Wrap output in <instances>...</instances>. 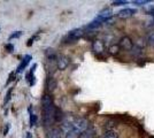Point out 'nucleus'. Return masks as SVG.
Segmentation results:
<instances>
[{"mask_svg": "<svg viewBox=\"0 0 154 138\" xmlns=\"http://www.w3.org/2000/svg\"><path fill=\"white\" fill-rule=\"evenodd\" d=\"M42 105H43V121L46 127H50L55 121V114L57 108L53 104V100L50 94H44L42 98Z\"/></svg>", "mask_w": 154, "mask_h": 138, "instance_id": "1", "label": "nucleus"}, {"mask_svg": "<svg viewBox=\"0 0 154 138\" xmlns=\"http://www.w3.org/2000/svg\"><path fill=\"white\" fill-rule=\"evenodd\" d=\"M72 125H74V130L75 131H77L78 133H82V132L89 129V121L86 118H78L72 122Z\"/></svg>", "mask_w": 154, "mask_h": 138, "instance_id": "2", "label": "nucleus"}, {"mask_svg": "<svg viewBox=\"0 0 154 138\" xmlns=\"http://www.w3.org/2000/svg\"><path fill=\"white\" fill-rule=\"evenodd\" d=\"M83 35L84 32L82 29H74L64 37L63 41L64 43H74V41H77L78 39H81L83 37Z\"/></svg>", "mask_w": 154, "mask_h": 138, "instance_id": "3", "label": "nucleus"}, {"mask_svg": "<svg viewBox=\"0 0 154 138\" xmlns=\"http://www.w3.org/2000/svg\"><path fill=\"white\" fill-rule=\"evenodd\" d=\"M119 46H120L121 48H123L124 51H131V50L134 48V41L130 39L128 36H125V37H122V38H121Z\"/></svg>", "mask_w": 154, "mask_h": 138, "instance_id": "4", "label": "nucleus"}, {"mask_svg": "<svg viewBox=\"0 0 154 138\" xmlns=\"http://www.w3.org/2000/svg\"><path fill=\"white\" fill-rule=\"evenodd\" d=\"M135 14H136V9H132V8H123V9H121L117 13V16L120 19H129V17L134 16Z\"/></svg>", "mask_w": 154, "mask_h": 138, "instance_id": "5", "label": "nucleus"}, {"mask_svg": "<svg viewBox=\"0 0 154 138\" xmlns=\"http://www.w3.org/2000/svg\"><path fill=\"white\" fill-rule=\"evenodd\" d=\"M112 15H113V12H112L110 9H105V11H103L100 14H98L96 20L100 21L101 23H105V22H107V21L112 17Z\"/></svg>", "mask_w": 154, "mask_h": 138, "instance_id": "6", "label": "nucleus"}, {"mask_svg": "<svg viewBox=\"0 0 154 138\" xmlns=\"http://www.w3.org/2000/svg\"><path fill=\"white\" fill-rule=\"evenodd\" d=\"M69 58H67L66 55H59L58 57V69L64 70L67 67L69 66Z\"/></svg>", "mask_w": 154, "mask_h": 138, "instance_id": "7", "label": "nucleus"}, {"mask_svg": "<svg viewBox=\"0 0 154 138\" xmlns=\"http://www.w3.org/2000/svg\"><path fill=\"white\" fill-rule=\"evenodd\" d=\"M31 59H32L31 55H29V54H28V55H26V57H24V58L22 59V62H21V63L19 65V67H17V70H16V72H23V70H24V69L26 68V66H28V65L30 63Z\"/></svg>", "mask_w": 154, "mask_h": 138, "instance_id": "8", "label": "nucleus"}, {"mask_svg": "<svg viewBox=\"0 0 154 138\" xmlns=\"http://www.w3.org/2000/svg\"><path fill=\"white\" fill-rule=\"evenodd\" d=\"M92 48H93L94 52L101 53L103 51V48H105V45H103V43L101 40H94L93 44H92Z\"/></svg>", "mask_w": 154, "mask_h": 138, "instance_id": "9", "label": "nucleus"}, {"mask_svg": "<svg viewBox=\"0 0 154 138\" xmlns=\"http://www.w3.org/2000/svg\"><path fill=\"white\" fill-rule=\"evenodd\" d=\"M96 136H97L96 130L92 129V128H89L88 130H85L84 132L81 133L79 138H96Z\"/></svg>", "mask_w": 154, "mask_h": 138, "instance_id": "10", "label": "nucleus"}, {"mask_svg": "<svg viewBox=\"0 0 154 138\" xmlns=\"http://www.w3.org/2000/svg\"><path fill=\"white\" fill-rule=\"evenodd\" d=\"M46 87L50 92L54 91L55 87H57V81L53 78V77H48L47 81H46Z\"/></svg>", "mask_w": 154, "mask_h": 138, "instance_id": "11", "label": "nucleus"}, {"mask_svg": "<svg viewBox=\"0 0 154 138\" xmlns=\"http://www.w3.org/2000/svg\"><path fill=\"white\" fill-rule=\"evenodd\" d=\"M61 129H58V128H53L48 131V135H47V138H61Z\"/></svg>", "mask_w": 154, "mask_h": 138, "instance_id": "12", "label": "nucleus"}, {"mask_svg": "<svg viewBox=\"0 0 154 138\" xmlns=\"http://www.w3.org/2000/svg\"><path fill=\"white\" fill-rule=\"evenodd\" d=\"M61 130L64 131L66 133L67 132L74 130V125H72V122H68V121H64L63 123L61 124Z\"/></svg>", "mask_w": 154, "mask_h": 138, "instance_id": "13", "label": "nucleus"}, {"mask_svg": "<svg viewBox=\"0 0 154 138\" xmlns=\"http://www.w3.org/2000/svg\"><path fill=\"white\" fill-rule=\"evenodd\" d=\"M36 68H37V65L35 63L33 66H32L31 70H30V74H29V83H30V85H33L35 84V72H36Z\"/></svg>", "mask_w": 154, "mask_h": 138, "instance_id": "14", "label": "nucleus"}, {"mask_svg": "<svg viewBox=\"0 0 154 138\" xmlns=\"http://www.w3.org/2000/svg\"><path fill=\"white\" fill-rule=\"evenodd\" d=\"M103 26V23H101L100 21H98V20H96V19H94V20L92 21L91 23H89V24H88V26H86V28H88V29H97V28H99V26Z\"/></svg>", "mask_w": 154, "mask_h": 138, "instance_id": "15", "label": "nucleus"}, {"mask_svg": "<svg viewBox=\"0 0 154 138\" xmlns=\"http://www.w3.org/2000/svg\"><path fill=\"white\" fill-rule=\"evenodd\" d=\"M103 138H119V135L113 130H108L103 133Z\"/></svg>", "mask_w": 154, "mask_h": 138, "instance_id": "16", "label": "nucleus"}, {"mask_svg": "<svg viewBox=\"0 0 154 138\" xmlns=\"http://www.w3.org/2000/svg\"><path fill=\"white\" fill-rule=\"evenodd\" d=\"M79 136H81V133H78L75 130H71L66 133V138H79Z\"/></svg>", "mask_w": 154, "mask_h": 138, "instance_id": "17", "label": "nucleus"}, {"mask_svg": "<svg viewBox=\"0 0 154 138\" xmlns=\"http://www.w3.org/2000/svg\"><path fill=\"white\" fill-rule=\"evenodd\" d=\"M46 57H47V59L48 60H55V58H57V55H55V53H54V51L52 50V48H50V50H47L46 51Z\"/></svg>", "mask_w": 154, "mask_h": 138, "instance_id": "18", "label": "nucleus"}, {"mask_svg": "<svg viewBox=\"0 0 154 138\" xmlns=\"http://www.w3.org/2000/svg\"><path fill=\"white\" fill-rule=\"evenodd\" d=\"M147 44L151 47H154V31H152V32L148 33L147 36Z\"/></svg>", "mask_w": 154, "mask_h": 138, "instance_id": "19", "label": "nucleus"}, {"mask_svg": "<svg viewBox=\"0 0 154 138\" xmlns=\"http://www.w3.org/2000/svg\"><path fill=\"white\" fill-rule=\"evenodd\" d=\"M108 51L110 54H117L119 53V51H120V46L119 45H112L109 46Z\"/></svg>", "mask_w": 154, "mask_h": 138, "instance_id": "20", "label": "nucleus"}, {"mask_svg": "<svg viewBox=\"0 0 154 138\" xmlns=\"http://www.w3.org/2000/svg\"><path fill=\"white\" fill-rule=\"evenodd\" d=\"M149 2H152V0H134V4L138 5V6H144L146 4H149Z\"/></svg>", "mask_w": 154, "mask_h": 138, "instance_id": "21", "label": "nucleus"}, {"mask_svg": "<svg viewBox=\"0 0 154 138\" xmlns=\"http://www.w3.org/2000/svg\"><path fill=\"white\" fill-rule=\"evenodd\" d=\"M22 31H15V32H13L9 37H8V40H12V39H15V38H20L21 36H22Z\"/></svg>", "mask_w": 154, "mask_h": 138, "instance_id": "22", "label": "nucleus"}, {"mask_svg": "<svg viewBox=\"0 0 154 138\" xmlns=\"http://www.w3.org/2000/svg\"><path fill=\"white\" fill-rule=\"evenodd\" d=\"M128 1L127 0H116L113 1V6H122V5H127Z\"/></svg>", "mask_w": 154, "mask_h": 138, "instance_id": "23", "label": "nucleus"}, {"mask_svg": "<svg viewBox=\"0 0 154 138\" xmlns=\"http://www.w3.org/2000/svg\"><path fill=\"white\" fill-rule=\"evenodd\" d=\"M36 122H37V115H35V114H30V127H33V125L36 124Z\"/></svg>", "mask_w": 154, "mask_h": 138, "instance_id": "24", "label": "nucleus"}, {"mask_svg": "<svg viewBox=\"0 0 154 138\" xmlns=\"http://www.w3.org/2000/svg\"><path fill=\"white\" fill-rule=\"evenodd\" d=\"M62 120V112L57 108V114H55V121H61Z\"/></svg>", "mask_w": 154, "mask_h": 138, "instance_id": "25", "label": "nucleus"}, {"mask_svg": "<svg viewBox=\"0 0 154 138\" xmlns=\"http://www.w3.org/2000/svg\"><path fill=\"white\" fill-rule=\"evenodd\" d=\"M13 91V89H9L8 91H7V94H6V99H5V104H7L8 101H9V99H11V93Z\"/></svg>", "mask_w": 154, "mask_h": 138, "instance_id": "26", "label": "nucleus"}, {"mask_svg": "<svg viewBox=\"0 0 154 138\" xmlns=\"http://www.w3.org/2000/svg\"><path fill=\"white\" fill-rule=\"evenodd\" d=\"M6 51H7V52H13V51H14V45H13V44H7V45H6Z\"/></svg>", "mask_w": 154, "mask_h": 138, "instance_id": "27", "label": "nucleus"}, {"mask_svg": "<svg viewBox=\"0 0 154 138\" xmlns=\"http://www.w3.org/2000/svg\"><path fill=\"white\" fill-rule=\"evenodd\" d=\"M9 123H6V125H5V129H4V136H6L7 133H8V130H9Z\"/></svg>", "mask_w": 154, "mask_h": 138, "instance_id": "28", "label": "nucleus"}, {"mask_svg": "<svg viewBox=\"0 0 154 138\" xmlns=\"http://www.w3.org/2000/svg\"><path fill=\"white\" fill-rule=\"evenodd\" d=\"M147 13L151 14V15H153L154 16V6H151L149 8L147 9Z\"/></svg>", "mask_w": 154, "mask_h": 138, "instance_id": "29", "label": "nucleus"}, {"mask_svg": "<svg viewBox=\"0 0 154 138\" xmlns=\"http://www.w3.org/2000/svg\"><path fill=\"white\" fill-rule=\"evenodd\" d=\"M32 43H33V38H31V39H29V43L26 44L28 46H30V45H32Z\"/></svg>", "mask_w": 154, "mask_h": 138, "instance_id": "30", "label": "nucleus"}, {"mask_svg": "<svg viewBox=\"0 0 154 138\" xmlns=\"http://www.w3.org/2000/svg\"><path fill=\"white\" fill-rule=\"evenodd\" d=\"M26 138H31V135H30V132H26Z\"/></svg>", "mask_w": 154, "mask_h": 138, "instance_id": "31", "label": "nucleus"}]
</instances>
